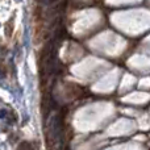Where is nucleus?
<instances>
[{
  "instance_id": "obj_1",
  "label": "nucleus",
  "mask_w": 150,
  "mask_h": 150,
  "mask_svg": "<svg viewBox=\"0 0 150 150\" xmlns=\"http://www.w3.org/2000/svg\"><path fill=\"white\" fill-rule=\"evenodd\" d=\"M17 150H33V148H32V145L29 142H21L18 145Z\"/></svg>"
}]
</instances>
